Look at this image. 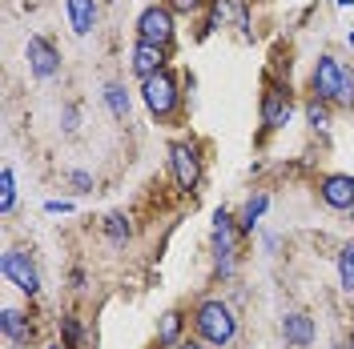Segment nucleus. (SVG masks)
Masks as SVG:
<instances>
[{"label":"nucleus","instance_id":"473e14b6","mask_svg":"<svg viewBox=\"0 0 354 349\" xmlns=\"http://www.w3.org/2000/svg\"><path fill=\"white\" fill-rule=\"evenodd\" d=\"M351 221H354V209H351Z\"/></svg>","mask_w":354,"mask_h":349},{"label":"nucleus","instance_id":"20e7f679","mask_svg":"<svg viewBox=\"0 0 354 349\" xmlns=\"http://www.w3.org/2000/svg\"><path fill=\"white\" fill-rule=\"evenodd\" d=\"M238 217L230 209H218L214 213V265H218L221 277H234L238 273Z\"/></svg>","mask_w":354,"mask_h":349},{"label":"nucleus","instance_id":"6ab92c4d","mask_svg":"<svg viewBox=\"0 0 354 349\" xmlns=\"http://www.w3.org/2000/svg\"><path fill=\"white\" fill-rule=\"evenodd\" d=\"M101 229H105V237H109V245H125V241L133 237V225L125 213H109V217L101 221Z\"/></svg>","mask_w":354,"mask_h":349},{"label":"nucleus","instance_id":"f257e3e1","mask_svg":"<svg viewBox=\"0 0 354 349\" xmlns=\"http://www.w3.org/2000/svg\"><path fill=\"white\" fill-rule=\"evenodd\" d=\"M189 326H194V337L209 349H230L238 341V313L221 297H201L189 313Z\"/></svg>","mask_w":354,"mask_h":349},{"label":"nucleus","instance_id":"7ed1b4c3","mask_svg":"<svg viewBox=\"0 0 354 349\" xmlns=\"http://www.w3.org/2000/svg\"><path fill=\"white\" fill-rule=\"evenodd\" d=\"M133 41H145V44H157V48H177V17L157 0V4H145L133 21Z\"/></svg>","mask_w":354,"mask_h":349},{"label":"nucleus","instance_id":"2f4dec72","mask_svg":"<svg viewBox=\"0 0 354 349\" xmlns=\"http://www.w3.org/2000/svg\"><path fill=\"white\" fill-rule=\"evenodd\" d=\"M48 349H61V346H48Z\"/></svg>","mask_w":354,"mask_h":349},{"label":"nucleus","instance_id":"5701e85b","mask_svg":"<svg viewBox=\"0 0 354 349\" xmlns=\"http://www.w3.org/2000/svg\"><path fill=\"white\" fill-rule=\"evenodd\" d=\"M174 17H198V12H205V4L209 0H161Z\"/></svg>","mask_w":354,"mask_h":349},{"label":"nucleus","instance_id":"f03ea898","mask_svg":"<svg viewBox=\"0 0 354 349\" xmlns=\"http://www.w3.org/2000/svg\"><path fill=\"white\" fill-rule=\"evenodd\" d=\"M141 105L149 109L157 125H169L177 112L185 109V92H181V77H177L174 68H165V72H157L149 81H141Z\"/></svg>","mask_w":354,"mask_h":349},{"label":"nucleus","instance_id":"393cba45","mask_svg":"<svg viewBox=\"0 0 354 349\" xmlns=\"http://www.w3.org/2000/svg\"><path fill=\"white\" fill-rule=\"evenodd\" d=\"M85 269H81V265H73V269H68V289H77V293H81V289H85Z\"/></svg>","mask_w":354,"mask_h":349},{"label":"nucleus","instance_id":"9b49d317","mask_svg":"<svg viewBox=\"0 0 354 349\" xmlns=\"http://www.w3.org/2000/svg\"><path fill=\"white\" fill-rule=\"evenodd\" d=\"M318 201L334 213H351L354 209V177L351 173H326L318 181Z\"/></svg>","mask_w":354,"mask_h":349},{"label":"nucleus","instance_id":"412c9836","mask_svg":"<svg viewBox=\"0 0 354 349\" xmlns=\"http://www.w3.org/2000/svg\"><path fill=\"white\" fill-rule=\"evenodd\" d=\"M306 125L310 129H330V117H334V105H326V101H318V97H310L306 101Z\"/></svg>","mask_w":354,"mask_h":349},{"label":"nucleus","instance_id":"6e6552de","mask_svg":"<svg viewBox=\"0 0 354 349\" xmlns=\"http://www.w3.org/2000/svg\"><path fill=\"white\" fill-rule=\"evenodd\" d=\"M24 57H28V72H32L37 81H57V77H61V68H65L61 48L48 41V37H41V32L24 41Z\"/></svg>","mask_w":354,"mask_h":349},{"label":"nucleus","instance_id":"9d476101","mask_svg":"<svg viewBox=\"0 0 354 349\" xmlns=\"http://www.w3.org/2000/svg\"><path fill=\"white\" fill-rule=\"evenodd\" d=\"M169 61H174V52H169V48H157V44L133 41V48H129V72L137 77V85L149 81V77H157V72H165Z\"/></svg>","mask_w":354,"mask_h":349},{"label":"nucleus","instance_id":"7c9ffc66","mask_svg":"<svg viewBox=\"0 0 354 349\" xmlns=\"http://www.w3.org/2000/svg\"><path fill=\"white\" fill-rule=\"evenodd\" d=\"M346 44H351V48H354V28H351V32H346Z\"/></svg>","mask_w":354,"mask_h":349},{"label":"nucleus","instance_id":"dca6fc26","mask_svg":"<svg viewBox=\"0 0 354 349\" xmlns=\"http://www.w3.org/2000/svg\"><path fill=\"white\" fill-rule=\"evenodd\" d=\"M266 209H270V193H254L242 205V213H238V229H242V237H250V233L258 229V221L266 217Z\"/></svg>","mask_w":354,"mask_h":349},{"label":"nucleus","instance_id":"aec40b11","mask_svg":"<svg viewBox=\"0 0 354 349\" xmlns=\"http://www.w3.org/2000/svg\"><path fill=\"white\" fill-rule=\"evenodd\" d=\"M338 285H342V293H354V241H346L342 249H338Z\"/></svg>","mask_w":354,"mask_h":349},{"label":"nucleus","instance_id":"c756f323","mask_svg":"<svg viewBox=\"0 0 354 349\" xmlns=\"http://www.w3.org/2000/svg\"><path fill=\"white\" fill-rule=\"evenodd\" d=\"M334 349H354V341H351V346H346V341H334Z\"/></svg>","mask_w":354,"mask_h":349},{"label":"nucleus","instance_id":"f8f14e48","mask_svg":"<svg viewBox=\"0 0 354 349\" xmlns=\"http://www.w3.org/2000/svg\"><path fill=\"white\" fill-rule=\"evenodd\" d=\"M0 333H4V341L17 349H28L32 346V321H28V313L17 306H4L0 313Z\"/></svg>","mask_w":354,"mask_h":349},{"label":"nucleus","instance_id":"2eb2a0df","mask_svg":"<svg viewBox=\"0 0 354 349\" xmlns=\"http://www.w3.org/2000/svg\"><path fill=\"white\" fill-rule=\"evenodd\" d=\"M65 17L77 37H88L97 28V0H65Z\"/></svg>","mask_w":354,"mask_h":349},{"label":"nucleus","instance_id":"cd10ccee","mask_svg":"<svg viewBox=\"0 0 354 349\" xmlns=\"http://www.w3.org/2000/svg\"><path fill=\"white\" fill-rule=\"evenodd\" d=\"M177 349H209V346H205V341H198V337H185Z\"/></svg>","mask_w":354,"mask_h":349},{"label":"nucleus","instance_id":"423d86ee","mask_svg":"<svg viewBox=\"0 0 354 349\" xmlns=\"http://www.w3.org/2000/svg\"><path fill=\"white\" fill-rule=\"evenodd\" d=\"M0 273L17 285L24 297H41V269H37V261H32L28 249H21V245L4 249V257H0Z\"/></svg>","mask_w":354,"mask_h":349},{"label":"nucleus","instance_id":"bb28decb","mask_svg":"<svg viewBox=\"0 0 354 349\" xmlns=\"http://www.w3.org/2000/svg\"><path fill=\"white\" fill-rule=\"evenodd\" d=\"M61 121H65V132H77V109H73V105L65 109V117H61Z\"/></svg>","mask_w":354,"mask_h":349},{"label":"nucleus","instance_id":"4be33fe9","mask_svg":"<svg viewBox=\"0 0 354 349\" xmlns=\"http://www.w3.org/2000/svg\"><path fill=\"white\" fill-rule=\"evenodd\" d=\"M81 341H85L81 317H77V313H65V317H61V349H81Z\"/></svg>","mask_w":354,"mask_h":349},{"label":"nucleus","instance_id":"b1692460","mask_svg":"<svg viewBox=\"0 0 354 349\" xmlns=\"http://www.w3.org/2000/svg\"><path fill=\"white\" fill-rule=\"evenodd\" d=\"M68 185H73V193H93L97 181H93V173H85V169H73V173H68Z\"/></svg>","mask_w":354,"mask_h":349},{"label":"nucleus","instance_id":"1a4fd4ad","mask_svg":"<svg viewBox=\"0 0 354 349\" xmlns=\"http://www.w3.org/2000/svg\"><path fill=\"white\" fill-rule=\"evenodd\" d=\"M290 117H294V97H290V88L266 81V92H262V125H266V132L286 129Z\"/></svg>","mask_w":354,"mask_h":349},{"label":"nucleus","instance_id":"ddd939ff","mask_svg":"<svg viewBox=\"0 0 354 349\" xmlns=\"http://www.w3.org/2000/svg\"><path fill=\"white\" fill-rule=\"evenodd\" d=\"M282 337H286V346H294V349H310L314 346V337H318V326H314L310 313L294 309V313L282 317Z\"/></svg>","mask_w":354,"mask_h":349},{"label":"nucleus","instance_id":"c85d7f7f","mask_svg":"<svg viewBox=\"0 0 354 349\" xmlns=\"http://www.w3.org/2000/svg\"><path fill=\"white\" fill-rule=\"evenodd\" d=\"M334 4H338V8H354V0H334Z\"/></svg>","mask_w":354,"mask_h":349},{"label":"nucleus","instance_id":"a878e982","mask_svg":"<svg viewBox=\"0 0 354 349\" xmlns=\"http://www.w3.org/2000/svg\"><path fill=\"white\" fill-rule=\"evenodd\" d=\"M44 213H73V201H44Z\"/></svg>","mask_w":354,"mask_h":349},{"label":"nucleus","instance_id":"4468645a","mask_svg":"<svg viewBox=\"0 0 354 349\" xmlns=\"http://www.w3.org/2000/svg\"><path fill=\"white\" fill-rule=\"evenodd\" d=\"M185 326H189V317L177 306L165 309V313L157 317V349H177L185 341Z\"/></svg>","mask_w":354,"mask_h":349},{"label":"nucleus","instance_id":"39448f33","mask_svg":"<svg viewBox=\"0 0 354 349\" xmlns=\"http://www.w3.org/2000/svg\"><path fill=\"white\" fill-rule=\"evenodd\" d=\"M342 81H346V65L334 57V52H322L314 65H310V97L326 101L338 109V97H342Z\"/></svg>","mask_w":354,"mask_h":349},{"label":"nucleus","instance_id":"a211bd4d","mask_svg":"<svg viewBox=\"0 0 354 349\" xmlns=\"http://www.w3.org/2000/svg\"><path fill=\"white\" fill-rule=\"evenodd\" d=\"M12 209H17V173L12 165H4L0 169V217H12Z\"/></svg>","mask_w":354,"mask_h":349},{"label":"nucleus","instance_id":"0eeeda50","mask_svg":"<svg viewBox=\"0 0 354 349\" xmlns=\"http://www.w3.org/2000/svg\"><path fill=\"white\" fill-rule=\"evenodd\" d=\"M169 173H174V185L181 193H198L201 189V153L194 141H174L169 145Z\"/></svg>","mask_w":354,"mask_h":349},{"label":"nucleus","instance_id":"f3484780","mask_svg":"<svg viewBox=\"0 0 354 349\" xmlns=\"http://www.w3.org/2000/svg\"><path fill=\"white\" fill-rule=\"evenodd\" d=\"M105 105H109L113 121H129L133 97H129V88H125V81H109V85H105Z\"/></svg>","mask_w":354,"mask_h":349}]
</instances>
